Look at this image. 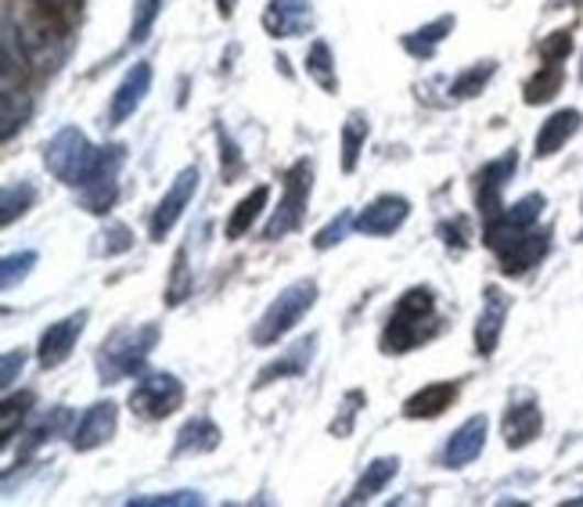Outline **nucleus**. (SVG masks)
Listing matches in <instances>:
<instances>
[{
  "instance_id": "obj_30",
  "label": "nucleus",
  "mask_w": 583,
  "mask_h": 507,
  "mask_svg": "<svg viewBox=\"0 0 583 507\" xmlns=\"http://www.w3.org/2000/svg\"><path fill=\"white\" fill-rule=\"evenodd\" d=\"M364 404H367V396H364L361 389H350L346 396H342V404H339V418L328 425V429H331V436H336V439H346V436L353 432V425H356V414L364 410Z\"/></svg>"
},
{
  "instance_id": "obj_11",
  "label": "nucleus",
  "mask_w": 583,
  "mask_h": 507,
  "mask_svg": "<svg viewBox=\"0 0 583 507\" xmlns=\"http://www.w3.org/2000/svg\"><path fill=\"white\" fill-rule=\"evenodd\" d=\"M195 191H198V169H195V166L180 169V173H177V180L169 184V191H166L163 198H158V206H155V212H152V223H148L152 242H163V238L180 223L184 209L191 206Z\"/></svg>"
},
{
  "instance_id": "obj_24",
  "label": "nucleus",
  "mask_w": 583,
  "mask_h": 507,
  "mask_svg": "<svg viewBox=\"0 0 583 507\" xmlns=\"http://www.w3.org/2000/svg\"><path fill=\"white\" fill-rule=\"evenodd\" d=\"M65 429H73V414H69V407H51L44 418H40L30 432H25V447H22V458H30L33 450H40L44 443H51L58 432H65Z\"/></svg>"
},
{
  "instance_id": "obj_5",
  "label": "nucleus",
  "mask_w": 583,
  "mask_h": 507,
  "mask_svg": "<svg viewBox=\"0 0 583 507\" xmlns=\"http://www.w3.org/2000/svg\"><path fill=\"white\" fill-rule=\"evenodd\" d=\"M127 404L144 421H166L169 414H177L184 407V385L169 371H152V375H141L134 382Z\"/></svg>"
},
{
  "instance_id": "obj_2",
  "label": "nucleus",
  "mask_w": 583,
  "mask_h": 507,
  "mask_svg": "<svg viewBox=\"0 0 583 507\" xmlns=\"http://www.w3.org/2000/svg\"><path fill=\"white\" fill-rule=\"evenodd\" d=\"M440 328V317H436V296L432 288H407L400 299H396L393 313L386 320V331H382V350L389 356H400L418 350L421 342H429Z\"/></svg>"
},
{
  "instance_id": "obj_38",
  "label": "nucleus",
  "mask_w": 583,
  "mask_h": 507,
  "mask_svg": "<svg viewBox=\"0 0 583 507\" xmlns=\"http://www.w3.org/2000/svg\"><path fill=\"white\" fill-rule=\"evenodd\" d=\"M490 73H494V65H490V62L483 65V69H472V73H469L465 79H458L454 95H458V98H469L475 87H483V84H486V79H490Z\"/></svg>"
},
{
  "instance_id": "obj_29",
  "label": "nucleus",
  "mask_w": 583,
  "mask_h": 507,
  "mask_svg": "<svg viewBox=\"0 0 583 507\" xmlns=\"http://www.w3.org/2000/svg\"><path fill=\"white\" fill-rule=\"evenodd\" d=\"M36 263H40L36 252H15V256H4V263H0V288L15 291L25 282V277L33 274Z\"/></svg>"
},
{
  "instance_id": "obj_28",
  "label": "nucleus",
  "mask_w": 583,
  "mask_h": 507,
  "mask_svg": "<svg viewBox=\"0 0 583 507\" xmlns=\"http://www.w3.org/2000/svg\"><path fill=\"white\" fill-rule=\"evenodd\" d=\"M30 407H33V393H19V396H8L4 399V410H0V443H11V439H15V429L19 425L30 418Z\"/></svg>"
},
{
  "instance_id": "obj_39",
  "label": "nucleus",
  "mask_w": 583,
  "mask_h": 507,
  "mask_svg": "<svg viewBox=\"0 0 583 507\" xmlns=\"http://www.w3.org/2000/svg\"><path fill=\"white\" fill-rule=\"evenodd\" d=\"M569 47H573V40H569V33H554L544 47H540V55H544L548 62H562L569 55Z\"/></svg>"
},
{
  "instance_id": "obj_14",
  "label": "nucleus",
  "mask_w": 583,
  "mask_h": 507,
  "mask_svg": "<svg viewBox=\"0 0 583 507\" xmlns=\"http://www.w3.org/2000/svg\"><path fill=\"white\" fill-rule=\"evenodd\" d=\"M515 166H519V158H515V152H508V155L494 158V163H486L480 173H475V206H480L483 220L497 217V212L505 209L501 198H505V188H508Z\"/></svg>"
},
{
  "instance_id": "obj_26",
  "label": "nucleus",
  "mask_w": 583,
  "mask_h": 507,
  "mask_svg": "<svg viewBox=\"0 0 583 507\" xmlns=\"http://www.w3.org/2000/svg\"><path fill=\"white\" fill-rule=\"evenodd\" d=\"M310 15V4L307 0H274L271 4V15L267 25L274 33H296L302 22Z\"/></svg>"
},
{
  "instance_id": "obj_36",
  "label": "nucleus",
  "mask_w": 583,
  "mask_h": 507,
  "mask_svg": "<svg viewBox=\"0 0 583 507\" xmlns=\"http://www.w3.org/2000/svg\"><path fill=\"white\" fill-rule=\"evenodd\" d=\"M350 227H353V212H339L336 220H331L328 227H321V231L314 234V249L317 252H328V249H336L342 238L350 234Z\"/></svg>"
},
{
  "instance_id": "obj_45",
  "label": "nucleus",
  "mask_w": 583,
  "mask_h": 507,
  "mask_svg": "<svg viewBox=\"0 0 583 507\" xmlns=\"http://www.w3.org/2000/svg\"><path fill=\"white\" fill-rule=\"evenodd\" d=\"M576 242H583V231H580V238H576Z\"/></svg>"
},
{
  "instance_id": "obj_13",
  "label": "nucleus",
  "mask_w": 583,
  "mask_h": 507,
  "mask_svg": "<svg viewBox=\"0 0 583 507\" xmlns=\"http://www.w3.org/2000/svg\"><path fill=\"white\" fill-rule=\"evenodd\" d=\"M486 432H490L486 414H475V418L461 421L458 429L447 436V443H443V453H440L443 469H450V472L469 469V464L480 458L483 447H486Z\"/></svg>"
},
{
  "instance_id": "obj_3",
  "label": "nucleus",
  "mask_w": 583,
  "mask_h": 507,
  "mask_svg": "<svg viewBox=\"0 0 583 507\" xmlns=\"http://www.w3.org/2000/svg\"><path fill=\"white\" fill-rule=\"evenodd\" d=\"M317 296H321V288H317L314 277H299V282H292L288 288H282L277 296L271 299V306L263 310V317L256 320L253 328V342L256 345H277L292 328L299 324L302 317H307Z\"/></svg>"
},
{
  "instance_id": "obj_12",
  "label": "nucleus",
  "mask_w": 583,
  "mask_h": 507,
  "mask_svg": "<svg viewBox=\"0 0 583 507\" xmlns=\"http://www.w3.org/2000/svg\"><path fill=\"white\" fill-rule=\"evenodd\" d=\"M410 217V202L404 195H378L375 202L364 206L353 217V231L364 238H389L396 234Z\"/></svg>"
},
{
  "instance_id": "obj_21",
  "label": "nucleus",
  "mask_w": 583,
  "mask_h": 507,
  "mask_svg": "<svg viewBox=\"0 0 583 507\" xmlns=\"http://www.w3.org/2000/svg\"><path fill=\"white\" fill-rule=\"evenodd\" d=\"M267 202H271V188H267V184H260V188L249 191V195L242 198V202L234 206L228 227H223L228 242H242V238L260 223V217H263V209H267Z\"/></svg>"
},
{
  "instance_id": "obj_6",
  "label": "nucleus",
  "mask_w": 583,
  "mask_h": 507,
  "mask_svg": "<svg viewBox=\"0 0 583 507\" xmlns=\"http://www.w3.org/2000/svg\"><path fill=\"white\" fill-rule=\"evenodd\" d=\"M544 206H548V198L537 191V195L519 198V202L508 206V209H501L497 217H490V220L483 223V242L494 249V252L505 249V245L515 242L519 234L534 231L537 220L544 217Z\"/></svg>"
},
{
  "instance_id": "obj_37",
  "label": "nucleus",
  "mask_w": 583,
  "mask_h": 507,
  "mask_svg": "<svg viewBox=\"0 0 583 507\" xmlns=\"http://www.w3.org/2000/svg\"><path fill=\"white\" fill-rule=\"evenodd\" d=\"M25 367V350H8L4 353V367H0V385H4V393L15 385V378L22 375Z\"/></svg>"
},
{
  "instance_id": "obj_25",
  "label": "nucleus",
  "mask_w": 583,
  "mask_h": 507,
  "mask_svg": "<svg viewBox=\"0 0 583 507\" xmlns=\"http://www.w3.org/2000/svg\"><path fill=\"white\" fill-rule=\"evenodd\" d=\"M148 79H152L148 65H138V69L127 76V84L119 87V95L112 101V123H123L127 115H134V109L144 98V90H148Z\"/></svg>"
},
{
  "instance_id": "obj_44",
  "label": "nucleus",
  "mask_w": 583,
  "mask_h": 507,
  "mask_svg": "<svg viewBox=\"0 0 583 507\" xmlns=\"http://www.w3.org/2000/svg\"><path fill=\"white\" fill-rule=\"evenodd\" d=\"M569 507H583V497H573V500H569Z\"/></svg>"
},
{
  "instance_id": "obj_8",
  "label": "nucleus",
  "mask_w": 583,
  "mask_h": 507,
  "mask_svg": "<svg viewBox=\"0 0 583 507\" xmlns=\"http://www.w3.org/2000/svg\"><path fill=\"white\" fill-rule=\"evenodd\" d=\"M119 163H123V148H105V155H98L95 166H90L87 180L79 184V206H84L90 217H105V212L116 206Z\"/></svg>"
},
{
  "instance_id": "obj_4",
  "label": "nucleus",
  "mask_w": 583,
  "mask_h": 507,
  "mask_svg": "<svg viewBox=\"0 0 583 507\" xmlns=\"http://www.w3.org/2000/svg\"><path fill=\"white\" fill-rule=\"evenodd\" d=\"M310 184H314V166L310 163H296L285 177V195L277 202L274 217L263 227V242H282L285 234L299 231L302 220H307V206H310Z\"/></svg>"
},
{
  "instance_id": "obj_16",
  "label": "nucleus",
  "mask_w": 583,
  "mask_h": 507,
  "mask_svg": "<svg viewBox=\"0 0 583 507\" xmlns=\"http://www.w3.org/2000/svg\"><path fill=\"white\" fill-rule=\"evenodd\" d=\"M548 252H551V231L548 227H534V231L519 234L505 249H497V260H501V271L508 277H519L526 271H534Z\"/></svg>"
},
{
  "instance_id": "obj_42",
  "label": "nucleus",
  "mask_w": 583,
  "mask_h": 507,
  "mask_svg": "<svg viewBox=\"0 0 583 507\" xmlns=\"http://www.w3.org/2000/svg\"><path fill=\"white\" fill-rule=\"evenodd\" d=\"M36 4H40V8H69L73 0H36Z\"/></svg>"
},
{
  "instance_id": "obj_35",
  "label": "nucleus",
  "mask_w": 583,
  "mask_h": 507,
  "mask_svg": "<svg viewBox=\"0 0 583 507\" xmlns=\"http://www.w3.org/2000/svg\"><path fill=\"white\" fill-rule=\"evenodd\" d=\"M559 87H562V69H559V65H548V69L526 87V101H529V104L551 101L554 95H559Z\"/></svg>"
},
{
  "instance_id": "obj_7",
  "label": "nucleus",
  "mask_w": 583,
  "mask_h": 507,
  "mask_svg": "<svg viewBox=\"0 0 583 507\" xmlns=\"http://www.w3.org/2000/svg\"><path fill=\"white\" fill-rule=\"evenodd\" d=\"M95 158L98 155L90 152L87 137H84V133H76V130H62L58 137L47 144V152H44L47 169L55 173L62 184H73V188H79V184L87 180Z\"/></svg>"
},
{
  "instance_id": "obj_10",
  "label": "nucleus",
  "mask_w": 583,
  "mask_h": 507,
  "mask_svg": "<svg viewBox=\"0 0 583 507\" xmlns=\"http://www.w3.org/2000/svg\"><path fill=\"white\" fill-rule=\"evenodd\" d=\"M116 429H119V404L116 399H101V404H90L79 414V421L69 429V447L76 453L101 450L105 443H112Z\"/></svg>"
},
{
  "instance_id": "obj_33",
  "label": "nucleus",
  "mask_w": 583,
  "mask_h": 507,
  "mask_svg": "<svg viewBox=\"0 0 583 507\" xmlns=\"http://www.w3.org/2000/svg\"><path fill=\"white\" fill-rule=\"evenodd\" d=\"M188 245H180L177 249V256H174V274H169V288H166V302L169 306H180L184 299L191 296V277H188Z\"/></svg>"
},
{
  "instance_id": "obj_20",
  "label": "nucleus",
  "mask_w": 583,
  "mask_h": 507,
  "mask_svg": "<svg viewBox=\"0 0 583 507\" xmlns=\"http://www.w3.org/2000/svg\"><path fill=\"white\" fill-rule=\"evenodd\" d=\"M223 432L217 429L213 418H206V414H195L180 425L177 432V443H174V458H198V453H213L220 447Z\"/></svg>"
},
{
  "instance_id": "obj_34",
  "label": "nucleus",
  "mask_w": 583,
  "mask_h": 507,
  "mask_svg": "<svg viewBox=\"0 0 583 507\" xmlns=\"http://www.w3.org/2000/svg\"><path fill=\"white\" fill-rule=\"evenodd\" d=\"M364 137H367V123L361 115H353L346 123V133H342V148H346V152H342V169H346V173L356 169V158H361Z\"/></svg>"
},
{
  "instance_id": "obj_1",
  "label": "nucleus",
  "mask_w": 583,
  "mask_h": 507,
  "mask_svg": "<svg viewBox=\"0 0 583 507\" xmlns=\"http://www.w3.org/2000/svg\"><path fill=\"white\" fill-rule=\"evenodd\" d=\"M158 342H163V328L152 324V320H144V324L116 328L112 335L98 345V356H95L98 378L105 385L138 378L141 371L148 367V356L155 353Z\"/></svg>"
},
{
  "instance_id": "obj_31",
  "label": "nucleus",
  "mask_w": 583,
  "mask_h": 507,
  "mask_svg": "<svg viewBox=\"0 0 583 507\" xmlns=\"http://www.w3.org/2000/svg\"><path fill=\"white\" fill-rule=\"evenodd\" d=\"M130 507H198L202 493L198 489H174V493H148V497H130Z\"/></svg>"
},
{
  "instance_id": "obj_17",
  "label": "nucleus",
  "mask_w": 583,
  "mask_h": 507,
  "mask_svg": "<svg viewBox=\"0 0 583 507\" xmlns=\"http://www.w3.org/2000/svg\"><path fill=\"white\" fill-rule=\"evenodd\" d=\"M314 353H317V335H307L299 342H292L285 353H277V360H271L267 367L256 375V385H274V382H288V378H302L314 364Z\"/></svg>"
},
{
  "instance_id": "obj_40",
  "label": "nucleus",
  "mask_w": 583,
  "mask_h": 507,
  "mask_svg": "<svg viewBox=\"0 0 583 507\" xmlns=\"http://www.w3.org/2000/svg\"><path fill=\"white\" fill-rule=\"evenodd\" d=\"M310 73L321 79L324 87H331V76H328V51H324V44H317L314 47V58H310Z\"/></svg>"
},
{
  "instance_id": "obj_27",
  "label": "nucleus",
  "mask_w": 583,
  "mask_h": 507,
  "mask_svg": "<svg viewBox=\"0 0 583 507\" xmlns=\"http://www.w3.org/2000/svg\"><path fill=\"white\" fill-rule=\"evenodd\" d=\"M36 202V188L33 184H15V188H4V202H0V223L11 227L19 217H25V212L33 209Z\"/></svg>"
},
{
  "instance_id": "obj_43",
  "label": "nucleus",
  "mask_w": 583,
  "mask_h": 507,
  "mask_svg": "<svg viewBox=\"0 0 583 507\" xmlns=\"http://www.w3.org/2000/svg\"><path fill=\"white\" fill-rule=\"evenodd\" d=\"M231 4H234V0H220V8H223V15H231Z\"/></svg>"
},
{
  "instance_id": "obj_22",
  "label": "nucleus",
  "mask_w": 583,
  "mask_h": 507,
  "mask_svg": "<svg viewBox=\"0 0 583 507\" xmlns=\"http://www.w3.org/2000/svg\"><path fill=\"white\" fill-rule=\"evenodd\" d=\"M396 472H400V458H375L364 469V475L356 478V486H353V493L346 497V504H367V500H375L382 489H386L393 478H396Z\"/></svg>"
},
{
  "instance_id": "obj_18",
  "label": "nucleus",
  "mask_w": 583,
  "mask_h": 507,
  "mask_svg": "<svg viewBox=\"0 0 583 507\" xmlns=\"http://www.w3.org/2000/svg\"><path fill=\"white\" fill-rule=\"evenodd\" d=\"M544 429V414H540L537 399H519L505 410V421H501V432H505V447L508 450H526Z\"/></svg>"
},
{
  "instance_id": "obj_23",
  "label": "nucleus",
  "mask_w": 583,
  "mask_h": 507,
  "mask_svg": "<svg viewBox=\"0 0 583 507\" xmlns=\"http://www.w3.org/2000/svg\"><path fill=\"white\" fill-rule=\"evenodd\" d=\"M580 130V112L576 109H562L554 112L537 133V158H551L554 152L565 148V141Z\"/></svg>"
},
{
  "instance_id": "obj_19",
  "label": "nucleus",
  "mask_w": 583,
  "mask_h": 507,
  "mask_svg": "<svg viewBox=\"0 0 583 507\" xmlns=\"http://www.w3.org/2000/svg\"><path fill=\"white\" fill-rule=\"evenodd\" d=\"M454 399H458V382H429V385H421L415 396H407L404 418L432 421V418H440L443 410L454 407Z\"/></svg>"
},
{
  "instance_id": "obj_15",
  "label": "nucleus",
  "mask_w": 583,
  "mask_h": 507,
  "mask_svg": "<svg viewBox=\"0 0 583 507\" xmlns=\"http://www.w3.org/2000/svg\"><path fill=\"white\" fill-rule=\"evenodd\" d=\"M508 296L501 291L497 285H486L483 288V310L475 317V353L480 356H494L497 342H501V331H505V320H508Z\"/></svg>"
},
{
  "instance_id": "obj_32",
  "label": "nucleus",
  "mask_w": 583,
  "mask_h": 507,
  "mask_svg": "<svg viewBox=\"0 0 583 507\" xmlns=\"http://www.w3.org/2000/svg\"><path fill=\"white\" fill-rule=\"evenodd\" d=\"M127 249H134V231L127 223H105V231L98 234V245H95L98 256H119Z\"/></svg>"
},
{
  "instance_id": "obj_9",
  "label": "nucleus",
  "mask_w": 583,
  "mask_h": 507,
  "mask_svg": "<svg viewBox=\"0 0 583 507\" xmlns=\"http://www.w3.org/2000/svg\"><path fill=\"white\" fill-rule=\"evenodd\" d=\"M87 320H90L87 310H76V313H69V317L55 320V324H47V331H44V335H40V342H36V360H40V367H44V371L62 367L65 360L73 356L76 342L84 339Z\"/></svg>"
},
{
  "instance_id": "obj_41",
  "label": "nucleus",
  "mask_w": 583,
  "mask_h": 507,
  "mask_svg": "<svg viewBox=\"0 0 583 507\" xmlns=\"http://www.w3.org/2000/svg\"><path fill=\"white\" fill-rule=\"evenodd\" d=\"M155 4H158V0H138V33L148 30V22L155 15Z\"/></svg>"
}]
</instances>
